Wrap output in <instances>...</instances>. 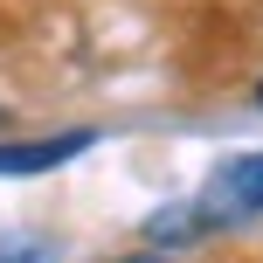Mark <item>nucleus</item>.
<instances>
[{"mask_svg":"<svg viewBox=\"0 0 263 263\" xmlns=\"http://www.w3.org/2000/svg\"><path fill=\"white\" fill-rule=\"evenodd\" d=\"M0 132H7V104H0Z\"/></svg>","mask_w":263,"mask_h":263,"instance_id":"5","label":"nucleus"},{"mask_svg":"<svg viewBox=\"0 0 263 263\" xmlns=\"http://www.w3.org/2000/svg\"><path fill=\"white\" fill-rule=\"evenodd\" d=\"M194 208H201V222H208V236H215V229L250 222V215H263V153L229 159V166L194 194Z\"/></svg>","mask_w":263,"mask_h":263,"instance_id":"1","label":"nucleus"},{"mask_svg":"<svg viewBox=\"0 0 263 263\" xmlns=\"http://www.w3.org/2000/svg\"><path fill=\"white\" fill-rule=\"evenodd\" d=\"M256 104H263V83H256Z\"/></svg>","mask_w":263,"mask_h":263,"instance_id":"6","label":"nucleus"},{"mask_svg":"<svg viewBox=\"0 0 263 263\" xmlns=\"http://www.w3.org/2000/svg\"><path fill=\"white\" fill-rule=\"evenodd\" d=\"M118 263H173V250H145V256H118Z\"/></svg>","mask_w":263,"mask_h":263,"instance_id":"4","label":"nucleus"},{"mask_svg":"<svg viewBox=\"0 0 263 263\" xmlns=\"http://www.w3.org/2000/svg\"><path fill=\"white\" fill-rule=\"evenodd\" d=\"M97 145V132H49V139H14V145H0V173L7 180H28V173H55V166H69L77 153H90Z\"/></svg>","mask_w":263,"mask_h":263,"instance_id":"2","label":"nucleus"},{"mask_svg":"<svg viewBox=\"0 0 263 263\" xmlns=\"http://www.w3.org/2000/svg\"><path fill=\"white\" fill-rule=\"evenodd\" d=\"M0 263H55L49 236H0Z\"/></svg>","mask_w":263,"mask_h":263,"instance_id":"3","label":"nucleus"}]
</instances>
